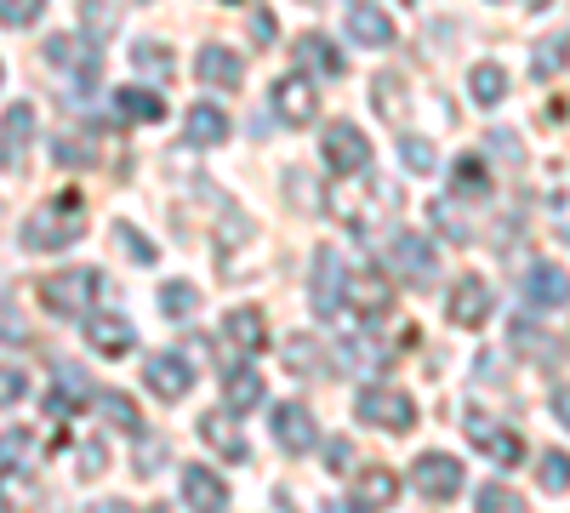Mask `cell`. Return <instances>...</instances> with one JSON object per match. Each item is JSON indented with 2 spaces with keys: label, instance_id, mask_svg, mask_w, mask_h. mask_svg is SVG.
Instances as JSON below:
<instances>
[{
  "label": "cell",
  "instance_id": "cell-1",
  "mask_svg": "<svg viewBox=\"0 0 570 513\" xmlns=\"http://www.w3.org/2000/svg\"><path fill=\"white\" fill-rule=\"evenodd\" d=\"M80 235H86V200H80L75 189H63L52 206L29 211L23 228H18V240H23L29 251H58V246L80 240Z\"/></svg>",
  "mask_w": 570,
  "mask_h": 513
},
{
  "label": "cell",
  "instance_id": "cell-2",
  "mask_svg": "<svg viewBox=\"0 0 570 513\" xmlns=\"http://www.w3.org/2000/svg\"><path fill=\"white\" fill-rule=\"evenodd\" d=\"M98 292H104V274L98 268H58V274H46L40 286H35V297L52 308L58 319H86Z\"/></svg>",
  "mask_w": 570,
  "mask_h": 513
},
{
  "label": "cell",
  "instance_id": "cell-3",
  "mask_svg": "<svg viewBox=\"0 0 570 513\" xmlns=\"http://www.w3.org/2000/svg\"><path fill=\"white\" fill-rule=\"evenodd\" d=\"M354 411H360V423L389 428V434H411V428H416V399L400 394V388H365V394L354 399Z\"/></svg>",
  "mask_w": 570,
  "mask_h": 513
},
{
  "label": "cell",
  "instance_id": "cell-4",
  "mask_svg": "<svg viewBox=\"0 0 570 513\" xmlns=\"http://www.w3.org/2000/svg\"><path fill=\"white\" fill-rule=\"evenodd\" d=\"M320 149H325V166L331 171H343V177H360L371 166V144H365V131L348 126V120H331L325 137H320Z\"/></svg>",
  "mask_w": 570,
  "mask_h": 513
},
{
  "label": "cell",
  "instance_id": "cell-5",
  "mask_svg": "<svg viewBox=\"0 0 570 513\" xmlns=\"http://www.w3.org/2000/svg\"><path fill=\"white\" fill-rule=\"evenodd\" d=\"M343 292H348V268H343V257L331 251V246H320V251H314V286H308L314 314H320V319H337V314H343Z\"/></svg>",
  "mask_w": 570,
  "mask_h": 513
},
{
  "label": "cell",
  "instance_id": "cell-6",
  "mask_svg": "<svg viewBox=\"0 0 570 513\" xmlns=\"http://www.w3.org/2000/svg\"><path fill=\"white\" fill-rule=\"evenodd\" d=\"M411 485H416L428 502H451V496L462 491V462L445 456V451H422V456L411 462Z\"/></svg>",
  "mask_w": 570,
  "mask_h": 513
},
{
  "label": "cell",
  "instance_id": "cell-7",
  "mask_svg": "<svg viewBox=\"0 0 570 513\" xmlns=\"http://www.w3.org/2000/svg\"><path fill=\"white\" fill-rule=\"evenodd\" d=\"M46 58H52L58 69H75V86L91 91L104 75V58H98V40H80V34H52L46 40Z\"/></svg>",
  "mask_w": 570,
  "mask_h": 513
},
{
  "label": "cell",
  "instance_id": "cell-8",
  "mask_svg": "<svg viewBox=\"0 0 570 513\" xmlns=\"http://www.w3.org/2000/svg\"><path fill=\"white\" fill-rule=\"evenodd\" d=\"M468 434L497 468H519V462H525V440H519L513 428H502V423H491L485 411H468Z\"/></svg>",
  "mask_w": 570,
  "mask_h": 513
},
{
  "label": "cell",
  "instance_id": "cell-9",
  "mask_svg": "<svg viewBox=\"0 0 570 513\" xmlns=\"http://www.w3.org/2000/svg\"><path fill=\"white\" fill-rule=\"evenodd\" d=\"M142 383H149L160 399H183L188 388H195V365H188L177 348H160L142 359Z\"/></svg>",
  "mask_w": 570,
  "mask_h": 513
},
{
  "label": "cell",
  "instance_id": "cell-10",
  "mask_svg": "<svg viewBox=\"0 0 570 513\" xmlns=\"http://www.w3.org/2000/svg\"><path fill=\"white\" fill-rule=\"evenodd\" d=\"M274 115L285 120V126H308L314 115H320V91H314V80L308 75H279L274 80Z\"/></svg>",
  "mask_w": 570,
  "mask_h": 513
},
{
  "label": "cell",
  "instance_id": "cell-11",
  "mask_svg": "<svg viewBox=\"0 0 570 513\" xmlns=\"http://www.w3.org/2000/svg\"><path fill=\"white\" fill-rule=\"evenodd\" d=\"M491 319V286L480 274H462L451 286V325H462V332H480V325Z\"/></svg>",
  "mask_w": 570,
  "mask_h": 513
},
{
  "label": "cell",
  "instance_id": "cell-12",
  "mask_svg": "<svg viewBox=\"0 0 570 513\" xmlns=\"http://www.w3.org/2000/svg\"><path fill=\"white\" fill-rule=\"evenodd\" d=\"M35 144V109L29 103H12L7 115H0V171H18L23 155Z\"/></svg>",
  "mask_w": 570,
  "mask_h": 513
},
{
  "label": "cell",
  "instance_id": "cell-13",
  "mask_svg": "<svg viewBox=\"0 0 570 513\" xmlns=\"http://www.w3.org/2000/svg\"><path fill=\"white\" fill-rule=\"evenodd\" d=\"M394 257H389V268L400 274V279H411V286H428L434 279V268H440V257H434V246H428L422 235H394V246H389Z\"/></svg>",
  "mask_w": 570,
  "mask_h": 513
},
{
  "label": "cell",
  "instance_id": "cell-14",
  "mask_svg": "<svg viewBox=\"0 0 570 513\" xmlns=\"http://www.w3.org/2000/svg\"><path fill=\"white\" fill-rule=\"evenodd\" d=\"M525 303L542 308V314H548V308H564V303H570V274H564L559 263H548V257L531 263V268H525Z\"/></svg>",
  "mask_w": 570,
  "mask_h": 513
},
{
  "label": "cell",
  "instance_id": "cell-15",
  "mask_svg": "<svg viewBox=\"0 0 570 513\" xmlns=\"http://www.w3.org/2000/svg\"><path fill=\"white\" fill-rule=\"evenodd\" d=\"M86 343L98 348L104 359H120V354L137 348V332H131L126 314H86Z\"/></svg>",
  "mask_w": 570,
  "mask_h": 513
},
{
  "label": "cell",
  "instance_id": "cell-16",
  "mask_svg": "<svg viewBox=\"0 0 570 513\" xmlns=\"http://www.w3.org/2000/svg\"><path fill=\"white\" fill-rule=\"evenodd\" d=\"M183 502L195 513H228V485L206 468V462H188L183 468Z\"/></svg>",
  "mask_w": 570,
  "mask_h": 513
},
{
  "label": "cell",
  "instance_id": "cell-17",
  "mask_svg": "<svg viewBox=\"0 0 570 513\" xmlns=\"http://www.w3.org/2000/svg\"><path fill=\"white\" fill-rule=\"evenodd\" d=\"M274 440L285 451H314L320 445V428H314V411L308 405H274Z\"/></svg>",
  "mask_w": 570,
  "mask_h": 513
},
{
  "label": "cell",
  "instance_id": "cell-18",
  "mask_svg": "<svg viewBox=\"0 0 570 513\" xmlns=\"http://www.w3.org/2000/svg\"><path fill=\"white\" fill-rule=\"evenodd\" d=\"M200 440H206L223 462H246V456H252V445L240 440V423H234V411H206V416H200Z\"/></svg>",
  "mask_w": 570,
  "mask_h": 513
},
{
  "label": "cell",
  "instance_id": "cell-19",
  "mask_svg": "<svg viewBox=\"0 0 570 513\" xmlns=\"http://www.w3.org/2000/svg\"><path fill=\"white\" fill-rule=\"evenodd\" d=\"M195 75H200L206 86H217V91H240V80H246V63H240V52H228V46H200Z\"/></svg>",
  "mask_w": 570,
  "mask_h": 513
},
{
  "label": "cell",
  "instance_id": "cell-20",
  "mask_svg": "<svg viewBox=\"0 0 570 513\" xmlns=\"http://www.w3.org/2000/svg\"><path fill=\"white\" fill-rule=\"evenodd\" d=\"M183 137L195 149H217V144H228V115L217 103H195V109L183 115Z\"/></svg>",
  "mask_w": 570,
  "mask_h": 513
},
{
  "label": "cell",
  "instance_id": "cell-21",
  "mask_svg": "<svg viewBox=\"0 0 570 513\" xmlns=\"http://www.w3.org/2000/svg\"><path fill=\"white\" fill-rule=\"evenodd\" d=\"M297 75H348V63L325 34H303L297 40Z\"/></svg>",
  "mask_w": 570,
  "mask_h": 513
},
{
  "label": "cell",
  "instance_id": "cell-22",
  "mask_svg": "<svg viewBox=\"0 0 570 513\" xmlns=\"http://www.w3.org/2000/svg\"><path fill=\"white\" fill-rule=\"evenodd\" d=\"M343 303H354L360 314H383V308H389V274H383V268L348 274V292H343Z\"/></svg>",
  "mask_w": 570,
  "mask_h": 513
},
{
  "label": "cell",
  "instance_id": "cell-23",
  "mask_svg": "<svg viewBox=\"0 0 570 513\" xmlns=\"http://www.w3.org/2000/svg\"><path fill=\"white\" fill-rule=\"evenodd\" d=\"M451 189H456L462 200H485V195H491L485 160H480V155H456V160H451Z\"/></svg>",
  "mask_w": 570,
  "mask_h": 513
},
{
  "label": "cell",
  "instance_id": "cell-24",
  "mask_svg": "<svg viewBox=\"0 0 570 513\" xmlns=\"http://www.w3.org/2000/svg\"><path fill=\"white\" fill-rule=\"evenodd\" d=\"M115 109L126 115V120H166V98H160V91H149V86H120L115 91Z\"/></svg>",
  "mask_w": 570,
  "mask_h": 513
},
{
  "label": "cell",
  "instance_id": "cell-25",
  "mask_svg": "<svg viewBox=\"0 0 570 513\" xmlns=\"http://www.w3.org/2000/svg\"><path fill=\"white\" fill-rule=\"evenodd\" d=\"M223 332H228V343H234V348H246V354H257V348L268 343V325H263V314H257V308H234V314L223 319Z\"/></svg>",
  "mask_w": 570,
  "mask_h": 513
},
{
  "label": "cell",
  "instance_id": "cell-26",
  "mask_svg": "<svg viewBox=\"0 0 570 513\" xmlns=\"http://www.w3.org/2000/svg\"><path fill=\"white\" fill-rule=\"evenodd\" d=\"M348 34H354L360 46H389V40H394V18L376 12V7H354V12H348Z\"/></svg>",
  "mask_w": 570,
  "mask_h": 513
},
{
  "label": "cell",
  "instance_id": "cell-27",
  "mask_svg": "<svg viewBox=\"0 0 570 513\" xmlns=\"http://www.w3.org/2000/svg\"><path fill=\"white\" fill-rule=\"evenodd\" d=\"M91 399H98V411H104V423H115L120 434H142V416H137V405L120 394V388H98V394H91Z\"/></svg>",
  "mask_w": 570,
  "mask_h": 513
},
{
  "label": "cell",
  "instance_id": "cell-28",
  "mask_svg": "<svg viewBox=\"0 0 570 513\" xmlns=\"http://www.w3.org/2000/svg\"><path fill=\"white\" fill-rule=\"evenodd\" d=\"M91 394H98V388H91V377H86L80 365H58V394H52V411H58V416L75 411V405H86Z\"/></svg>",
  "mask_w": 570,
  "mask_h": 513
},
{
  "label": "cell",
  "instance_id": "cell-29",
  "mask_svg": "<svg viewBox=\"0 0 570 513\" xmlns=\"http://www.w3.org/2000/svg\"><path fill=\"white\" fill-rule=\"evenodd\" d=\"M468 91H473V103L497 109V103L508 98V69H502V63H480V69L468 75Z\"/></svg>",
  "mask_w": 570,
  "mask_h": 513
},
{
  "label": "cell",
  "instance_id": "cell-30",
  "mask_svg": "<svg viewBox=\"0 0 570 513\" xmlns=\"http://www.w3.org/2000/svg\"><path fill=\"white\" fill-rule=\"evenodd\" d=\"M223 394H228V411H252V405H263V377L240 365V371H228Z\"/></svg>",
  "mask_w": 570,
  "mask_h": 513
},
{
  "label": "cell",
  "instance_id": "cell-31",
  "mask_svg": "<svg viewBox=\"0 0 570 513\" xmlns=\"http://www.w3.org/2000/svg\"><path fill=\"white\" fill-rule=\"evenodd\" d=\"M131 63H137L142 75H155V80H171V69H177L171 46H160V40H137V46H131Z\"/></svg>",
  "mask_w": 570,
  "mask_h": 513
},
{
  "label": "cell",
  "instance_id": "cell-32",
  "mask_svg": "<svg viewBox=\"0 0 570 513\" xmlns=\"http://www.w3.org/2000/svg\"><path fill=\"white\" fill-rule=\"evenodd\" d=\"M371 103H376V109H383L389 120H405V80L383 69V75H376V80H371Z\"/></svg>",
  "mask_w": 570,
  "mask_h": 513
},
{
  "label": "cell",
  "instance_id": "cell-33",
  "mask_svg": "<svg viewBox=\"0 0 570 513\" xmlns=\"http://www.w3.org/2000/svg\"><path fill=\"white\" fill-rule=\"evenodd\" d=\"M109 240H115V246H120L131 263H142V268H149V263L160 257V251H155V240L142 235V228H131V223H115V228H109Z\"/></svg>",
  "mask_w": 570,
  "mask_h": 513
},
{
  "label": "cell",
  "instance_id": "cell-34",
  "mask_svg": "<svg viewBox=\"0 0 570 513\" xmlns=\"http://www.w3.org/2000/svg\"><path fill=\"white\" fill-rule=\"evenodd\" d=\"M570 63V34H548L542 46H537V58H531V69H537V80H553L559 69Z\"/></svg>",
  "mask_w": 570,
  "mask_h": 513
},
{
  "label": "cell",
  "instance_id": "cell-35",
  "mask_svg": "<svg viewBox=\"0 0 570 513\" xmlns=\"http://www.w3.org/2000/svg\"><path fill=\"white\" fill-rule=\"evenodd\" d=\"M195 303H200V292L188 286V279H171V286H160V314H166V319H188V314H195Z\"/></svg>",
  "mask_w": 570,
  "mask_h": 513
},
{
  "label": "cell",
  "instance_id": "cell-36",
  "mask_svg": "<svg viewBox=\"0 0 570 513\" xmlns=\"http://www.w3.org/2000/svg\"><path fill=\"white\" fill-rule=\"evenodd\" d=\"M285 365L292 371H303V377H325V359H320V343L314 337H292V348H285Z\"/></svg>",
  "mask_w": 570,
  "mask_h": 513
},
{
  "label": "cell",
  "instance_id": "cell-37",
  "mask_svg": "<svg viewBox=\"0 0 570 513\" xmlns=\"http://www.w3.org/2000/svg\"><path fill=\"white\" fill-rule=\"evenodd\" d=\"M400 160H405V171H416V177H428L440 166V155H434V144L428 137H400Z\"/></svg>",
  "mask_w": 570,
  "mask_h": 513
},
{
  "label": "cell",
  "instance_id": "cell-38",
  "mask_svg": "<svg viewBox=\"0 0 570 513\" xmlns=\"http://www.w3.org/2000/svg\"><path fill=\"white\" fill-rule=\"evenodd\" d=\"M400 496V480L389 474V468H365V480H360V502H394Z\"/></svg>",
  "mask_w": 570,
  "mask_h": 513
},
{
  "label": "cell",
  "instance_id": "cell-39",
  "mask_svg": "<svg viewBox=\"0 0 570 513\" xmlns=\"http://www.w3.org/2000/svg\"><path fill=\"white\" fill-rule=\"evenodd\" d=\"M40 12H46V0H0V23L7 29H29L40 23Z\"/></svg>",
  "mask_w": 570,
  "mask_h": 513
},
{
  "label": "cell",
  "instance_id": "cell-40",
  "mask_svg": "<svg viewBox=\"0 0 570 513\" xmlns=\"http://www.w3.org/2000/svg\"><path fill=\"white\" fill-rule=\"evenodd\" d=\"M80 23H86V40H104V34L115 29V18H109L104 0H80Z\"/></svg>",
  "mask_w": 570,
  "mask_h": 513
},
{
  "label": "cell",
  "instance_id": "cell-41",
  "mask_svg": "<svg viewBox=\"0 0 570 513\" xmlns=\"http://www.w3.org/2000/svg\"><path fill=\"white\" fill-rule=\"evenodd\" d=\"M29 394V371L23 365H0V405H18Z\"/></svg>",
  "mask_w": 570,
  "mask_h": 513
},
{
  "label": "cell",
  "instance_id": "cell-42",
  "mask_svg": "<svg viewBox=\"0 0 570 513\" xmlns=\"http://www.w3.org/2000/svg\"><path fill=\"white\" fill-rule=\"evenodd\" d=\"M542 491H570V456L564 451L542 456Z\"/></svg>",
  "mask_w": 570,
  "mask_h": 513
},
{
  "label": "cell",
  "instance_id": "cell-43",
  "mask_svg": "<svg viewBox=\"0 0 570 513\" xmlns=\"http://www.w3.org/2000/svg\"><path fill=\"white\" fill-rule=\"evenodd\" d=\"M52 155H58L63 166H86V160H91V149H86V137H69V131H63L58 144H52Z\"/></svg>",
  "mask_w": 570,
  "mask_h": 513
},
{
  "label": "cell",
  "instance_id": "cell-44",
  "mask_svg": "<svg viewBox=\"0 0 570 513\" xmlns=\"http://www.w3.org/2000/svg\"><path fill=\"white\" fill-rule=\"evenodd\" d=\"M513 348H519V354H525V348H531V354H548V337L537 332V325H525V319H513Z\"/></svg>",
  "mask_w": 570,
  "mask_h": 513
},
{
  "label": "cell",
  "instance_id": "cell-45",
  "mask_svg": "<svg viewBox=\"0 0 570 513\" xmlns=\"http://www.w3.org/2000/svg\"><path fill=\"white\" fill-rule=\"evenodd\" d=\"M285 195H292V200H303L308 211H320V189H314V182H308L303 171H292V177H285Z\"/></svg>",
  "mask_w": 570,
  "mask_h": 513
},
{
  "label": "cell",
  "instance_id": "cell-46",
  "mask_svg": "<svg viewBox=\"0 0 570 513\" xmlns=\"http://www.w3.org/2000/svg\"><path fill=\"white\" fill-rule=\"evenodd\" d=\"M142 445H137V474H155L160 468V462H166V445H155L149 434H137Z\"/></svg>",
  "mask_w": 570,
  "mask_h": 513
},
{
  "label": "cell",
  "instance_id": "cell-47",
  "mask_svg": "<svg viewBox=\"0 0 570 513\" xmlns=\"http://www.w3.org/2000/svg\"><path fill=\"white\" fill-rule=\"evenodd\" d=\"M434 217H440V228H445L451 240H473V228L456 217V206H434Z\"/></svg>",
  "mask_w": 570,
  "mask_h": 513
},
{
  "label": "cell",
  "instance_id": "cell-48",
  "mask_svg": "<svg viewBox=\"0 0 570 513\" xmlns=\"http://www.w3.org/2000/svg\"><path fill=\"white\" fill-rule=\"evenodd\" d=\"M513 502H508V491H497V485H485L480 491V502H473V513H508Z\"/></svg>",
  "mask_w": 570,
  "mask_h": 513
},
{
  "label": "cell",
  "instance_id": "cell-49",
  "mask_svg": "<svg viewBox=\"0 0 570 513\" xmlns=\"http://www.w3.org/2000/svg\"><path fill=\"white\" fill-rule=\"evenodd\" d=\"M80 474H86V480H91V474H104V445H98V440H86V445H80Z\"/></svg>",
  "mask_w": 570,
  "mask_h": 513
},
{
  "label": "cell",
  "instance_id": "cell-50",
  "mask_svg": "<svg viewBox=\"0 0 570 513\" xmlns=\"http://www.w3.org/2000/svg\"><path fill=\"white\" fill-rule=\"evenodd\" d=\"M0 337H7V343H23V319L12 314V303H0Z\"/></svg>",
  "mask_w": 570,
  "mask_h": 513
},
{
  "label": "cell",
  "instance_id": "cell-51",
  "mask_svg": "<svg viewBox=\"0 0 570 513\" xmlns=\"http://www.w3.org/2000/svg\"><path fill=\"white\" fill-rule=\"evenodd\" d=\"M348 462H354V451H348V445H325V468H331V474H343Z\"/></svg>",
  "mask_w": 570,
  "mask_h": 513
},
{
  "label": "cell",
  "instance_id": "cell-52",
  "mask_svg": "<svg viewBox=\"0 0 570 513\" xmlns=\"http://www.w3.org/2000/svg\"><path fill=\"white\" fill-rule=\"evenodd\" d=\"M252 40H257V46H274V18H268V12L252 18Z\"/></svg>",
  "mask_w": 570,
  "mask_h": 513
},
{
  "label": "cell",
  "instance_id": "cell-53",
  "mask_svg": "<svg viewBox=\"0 0 570 513\" xmlns=\"http://www.w3.org/2000/svg\"><path fill=\"white\" fill-rule=\"evenodd\" d=\"M553 416L570 428V388H559V394H553Z\"/></svg>",
  "mask_w": 570,
  "mask_h": 513
},
{
  "label": "cell",
  "instance_id": "cell-54",
  "mask_svg": "<svg viewBox=\"0 0 570 513\" xmlns=\"http://www.w3.org/2000/svg\"><path fill=\"white\" fill-rule=\"evenodd\" d=\"M325 513H365V507H360V502H343V496H337V502H325Z\"/></svg>",
  "mask_w": 570,
  "mask_h": 513
},
{
  "label": "cell",
  "instance_id": "cell-55",
  "mask_svg": "<svg viewBox=\"0 0 570 513\" xmlns=\"http://www.w3.org/2000/svg\"><path fill=\"white\" fill-rule=\"evenodd\" d=\"M91 513H131V507H126V502H98Z\"/></svg>",
  "mask_w": 570,
  "mask_h": 513
},
{
  "label": "cell",
  "instance_id": "cell-56",
  "mask_svg": "<svg viewBox=\"0 0 570 513\" xmlns=\"http://www.w3.org/2000/svg\"><path fill=\"white\" fill-rule=\"evenodd\" d=\"M308 7H320V0H308Z\"/></svg>",
  "mask_w": 570,
  "mask_h": 513
},
{
  "label": "cell",
  "instance_id": "cell-57",
  "mask_svg": "<svg viewBox=\"0 0 570 513\" xmlns=\"http://www.w3.org/2000/svg\"><path fill=\"white\" fill-rule=\"evenodd\" d=\"M137 7H142V0H137Z\"/></svg>",
  "mask_w": 570,
  "mask_h": 513
},
{
  "label": "cell",
  "instance_id": "cell-58",
  "mask_svg": "<svg viewBox=\"0 0 570 513\" xmlns=\"http://www.w3.org/2000/svg\"><path fill=\"white\" fill-rule=\"evenodd\" d=\"M0 80H7V75H0Z\"/></svg>",
  "mask_w": 570,
  "mask_h": 513
}]
</instances>
